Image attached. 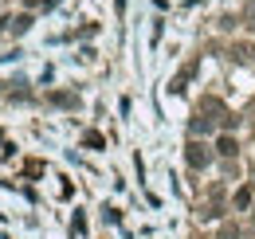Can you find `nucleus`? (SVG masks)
I'll return each mask as SVG.
<instances>
[{
  "label": "nucleus",
  "instance_id": "nucleus-1",
  "mask_svg": "<svg viewBox=\"0 0 255 239\" xmlns=\"http://www.w3.org/2000/svg\"><path fill=\"white\" fill-rule=\"evenodd\" d=\"M208 157H212L208 145H204V141H196V137L185 145V161H189V169H196V173H200V169H208Z\"/></svg>",
  "mask_w": 255,
  "mask_h": 239
},
{
  "label": "nucleus",
  "instance_id": "nucleus-2",
  "mask_svg": "<svg viewBox=\"0 0 255 239\" xmlns=\"http://www.w3.org/2000/svg\"><path fill=\"white\" fill-rule=\"evenodd\" d=\"M189 133H192V137H204V133H212V118H204V110H200V114L189 121Z\"/></svg>",
  "mask_w": 255,
  "mask_h": 239
},
{
  "label": "nucleus",
  "instance_id": "nucleus-3",
  "mask_svg": "<svg viewBox=\"0 0 255 239\" xmlns=\"http://www.w3.org/2000/svg\"><path fill=\"white\" fill-rule=\"evenodd\" d=\"M192 75H196V63H189V67H185V71H181V75H177V79L169 83V90H173V94H181V90L189 87V79H192Z\"/></svg>",
  "mask_w": 255,
  "mask_h": 239
},
{
  "label": "nucleus",
  "instance_id": "nucleus-4",
  "mask_svg": "<svg viewBox=\"0 0 255 239\" xmlns=\"http://www.w3.org/2000/svg\"><path fill=\"white\" fill-rule=\"evenodd\" d=\"M216 153H220V157H236V153H240V141H236L232 133H224L220 141H216Z\"/></svg>",
  "mask_w": 255,
  "mask_h": 239
},
{
  "label": "nucleus",
  "instance_id": "nucleus-5",
  "mask_svg": "<svg viewBox=\"0 0 255 239\" xmlns=\"http://www.w3.org/2000/svg\"><path fill=\"white\" fill-rule=\"evenodd\" d=\"M4 24H8V28H12V35H24V31L32 28V16H28V12H24V16H16V20H4Z\"/></svg>",
  "mask_w": 255,
  "mask_h": 239
},
{
  "label": "nucleus",
  "instance_id": "nucleus-6",
  "mask_svg": "<svg viewBox=\"0 0 255 239\" xmlns=\"http://www.w3.org/2000/svg\"><path fill=\"white\" fill-rule=\"evenodd\" d=\"M83 145H87V149H102V145H106V137H102L98 129H87V133H83Z\"/></svg>",
  "mask_w": 255,
  "mask_h": 239
},
{
  "label": "nucleus",
  "instance_id": "nucleus-7",
  "mask_svg": "<svg viewBox=\"0 0 255 239\" xmlns=\"http://www.w3.org/2000/svg\"><path fill=\"white\" fill-rule=\"evenodd\" d=\"M51 102H55V106H79V98H75V94H67V90H55V94H51Z\"/></svg>",
  "mask_w": 255,
  "mask_h": 239
},
{
  "label": "nucleus",
  "instance_id": "nucleus-8",
  "mask_svg": "<svg viewBox=\"0 0 255 239\" xmlns=\"http://www.w3.org/2000/svg\"><path fill=\"white\" fill-rule=\"evenodd\" d=\"M200 110H204V114H224V102H220V98H204Z\"/></svg>",
  "mask_w": 255,
  "mask_h": 239
},
{
  "label": "nucleus",
  "instance_id": "nucleus-9",
  "mask_svg": "<svg viewBox=\"0 0 255 239\" xmlns=\"http://www.w3.org/2000/svg\"><path fill=\"white\" fill-rule=\"evenodd\" d=\"M248 204H252V188H240L236 192V208H248Z\"/></svg>",
  "mask_w": 255,
  "mask_h": 239
},
{
  "label": "nucleus",
  "instance_id": "nucleus-10",
  "mask_svg": "<svg viewBox=\"0 0 255 239\" xmlns=\"http://www.w3.org/2000/svg\"><path fill=\"white\" fill-rule=\"evenodd\" d=\"M24 173H28V177H39V173H43V165H39V161H28V165H24Z\"/></svg>",
  "mask_w": 255,
  "mask_h": 239
},
{
  "label": "nucleus",
  "instance_id": "nucleus-11",
  "mask_svg": "<svg viewBox=\"0 0 255 239\" xmlns=\"http://www.w3.org/2000/svg\"><path fill=\"white\" fill-rule=\"evenodd\" d=\"M24 4H28V8H39V4H47V0H24Z\"/></svg>",
  "mask_w": 255,
  "mask_h": 239
},
{
  "label": "nucleus",
  "instance_id": "nucleus-12",
  "mask_svg": "<svg viewBox=\"0 0 255 239\" xmlns=\"http://www.w3.org/2000/svg\"><path fill=\"white\" fill-rule=\"evenodd\" d=\"M252 20H255V12H252Z\"/></svg>",
  "mask_w": 255,
  "mask_h": 239
}]
</instances>
